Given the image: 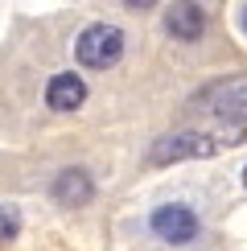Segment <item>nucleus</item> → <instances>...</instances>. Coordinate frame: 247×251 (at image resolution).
Returning a JSON list of instances; mask_svg holds the SVG:
<instances>
[{
  "label": "nucleus",
  "mask_w": 247,
  "mask_h": 251,
  "mask_svg": "<svg viewBox=\"0 0 247 251\" xmlns=\"http://www.w3.org/2000/svg\"><path fill=\"white\" fill-rule=\"evenodd\" d=\"M21 235V210L17 206H0V243H13Z\"/></svg>",
  "instance_id": "8"
},
{
  "label": "nucleus",
  "mask_w": 247,
  "mask_h": 251,
  "mask_svg": "<svg viewBox=\"0 0 247 251\" xmlns=\"http://www.w3.org/2000/svg\"><path fill=\"white\" fill-rule=\"evenodd\" d=\"M243 185H247V165H243Z\"/></svg>",
  "instance_id": "10"
},
{
  "label": "nucleus",
  "mask_w": 247,
  "mask_h": 251,
  "mask_svg": "<svg viewBox=\"0 0 247 251\" xmlns=\"http://www.w3.org/2000/svg\"><path fill=\"white\" fill-rule=\"evenodd\" d=\"M49 194H54L58 206H87L95 198V177L87 169H62L49 185Z\"/></svg>",
  "instance_id": "6"
},
{
  "label": "nucleus",
  "mask_w": 247,
  "mask_h": 251,
  "mask_svg": "<svg viewBox=\"0 0 247 251\" xmlns=\"http://www.w3.org/2000/svg\"><path fill=\"white\" fill-rule=\"evenodd\" d=\"M239 29H243V33H247V4L239 8Z\"/></svg>",
  "instance_id": "9"
},
{
  "label": "nucleus",
  "mask_w": 247,
  "mask_h": 251,
  "mask_svg": "<svg viewBox=\"0 0 247 251\" xmlns=\"http://www.w3.org/2000/svg\"><path fill=\"white\" fill-rule=\"evenodd\" d=\"M231 144H243V128L226 124L219 132H198V128H185V132H169L161 140H152L148 149V165H177V161H210L214 152L231 149Z\"/></svg>",
  "instance_id": "1"
},
{
  "label": "nucleus",
  "mask_w": 247,
  "mask_h": 251,
  "mask_svg": "<svg viewBox=\"0 0 247 251\" xmlns=\"http://www.w3.org/2000/svg\"><path fill=\"white\" fill-rule=\"evenodd\" d=\"M74 58L82 62L87 70H107L124 58V33L107 21H95L87 25L82 33L74 37Z\"/></svg>",
  "instance_id": "2"
},
{
  "label": "nucleus",
  "mask_w": 247,
  "mask_h": 251,
  "mask_svg": "<svg viewBox=\"0 0 247 251\" xmlns=\"http://www.w3.org/2000/svg\"><path fill=\"white\" fill-rule=\"evenodd\" d=\"M87 103V82H82L74 70H62L46 82V107L49 111H78Z\"/></svg>",
  "instance_id": "5"
},
{
  "label": "nucleus",
  "mask_w": 247,
  "mask_h": 251,
  "mask_svg": "<svg viewBox=\"0 0 247 251\" xmlns=\"http://www.w3.org/2000/svg\"><path fill=\"white\" fill-rule=\"evenodd\" d=\"M206 103L214 107V116L243 128L247 124V78L243 82H219V87L206 91Z\"/></svg>",
  "instance_id": "4"
},
{
  "label": "nucleus",
  "mask_w": 247,
  "mask_h": 251,
  "mask_svg": "<svg viewBox=\"0 0 247 251\" xmlns=\"http://www.w3.org/2000/svg\"><path fill=\"white\" fill-rule=\"evenodd\" d=\"M165 29L177 41H198L206 33V8L202 4H173L165 13Z\"/></svg>",
  "instance_id": "7"
},
{
  "label": "nucleus",
  "mask_w": 247,
  "mask_h": 251,
  "mask_svg": "<svg viewBox=\"0 0 247 251\" xmlns=\"http://www.w3.org/2000/svg\"><path fill=\"white\" fill-rule=\"evenodd\" d=\"M148 226H152V235L165 239V243H173V247H185V243H194L202 231V218L190 210V206H181V202H169V206H157L148 218Z\"/></svg>",
  "instance_id": "3"
}]
</instances>
